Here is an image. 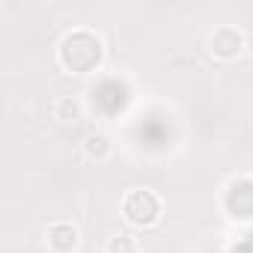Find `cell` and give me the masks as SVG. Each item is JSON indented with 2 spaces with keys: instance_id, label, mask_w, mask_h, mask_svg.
<instances>
[{
  "instance_id": "52a82bcc",
  "label": "cell",
  "mask_w": 253,
  "mask_h": 253,
  "mask_svg": "<svg viewBox=\"0 0 253 253\" xmlns=\"http://www.w3.org/2000/svg\"><path fill=\"white\" fill-rule=\"evenodd\" d=\"M51 116H54L60 125H75V122L84 119V101H81L78 95H60V98H54V104H51Z\"/></svg>"
},
{
  "instance_id": "277c9868",
  "label": "cell",
  "mask_w": 253,
  "mask_h": 253,
  "mask_svg": "<svg viewBox=\"0 0 253 253\" xmlns=\"http://www.w3.org/2000/svg\"><path fill=\"white\" fill-rule=\"evenodd\" d=\"M220 206L232 220H253V176H232L223 185Z\"/></svg>"
},
{
  "instance_id": "6da1fadb",
  "label": "cell",
  "mask_w": 253,
  "mask_h": 253,
  "mask_svg": "<svg viewBox=\"0 0 253 253\" xmlns=\"http://www.w3.org/2000/svg\"><path fill=\"white\" fill-rule=\"evenodd\" d=\"M107 60V45L92 27H72L57 42V66L66 75L86 78L95 75Z\"/></svg>"
},
{
  "instance_id": "ba28073f",
  "label": "cell",
  "mask_w": 253,
  "mask_h": 253,
  "mask_svg": "<svg viewBox=\"0 0 253 253\" xmlns=\"http://www.w3.org/2000/svg\"><path fill=\"white\" fill-rule=\"evenodd\" d=\"M104 253H140V241L134 232H113L104 244Z\"/></svg>"
},
{
  "instance_id": "8992f818",
  "label": "cell",
  "mask_w": 253,
  "mask_h": 253,
  "mask_svg": "<svg viewBox=\"0 0 253 253\" xmlns=\"http://www.w3.org/2000/svg\"><path fill=\"white\" fill-rule=\"evenodd\" d=\"M81 155L89 161V164H104L110 155H113V137L101 128H92L81 137Z\"/></svg>"
},
{
  "instance_id": "5b68a950",
  "label": "cell",
  "mask_w": 253,
  "mask_h": 253,
  "mask_svg": "<svg viewBox=\"0 0 253 253\" xmlns=\"http://www.w3.org/2000/svg\"><path fill=\"white\" fill-rule=\"evenodd\" d=\"M42 235H45V247L51 253H75L81 247V229H78V223L63 220V217L51 220Z\"/></svg>"
},
{
  "instance_id": "7a4b0ae2",
  "label": "cell",
  "mask_w": 253,
  "mask_h": 253,
  "mask_svg": "<svg viewBox=\"0 0 253 253\" xmlns=\"http://www.w3.org/2000/svg\"><path fill=\"white\" fill-rule=\"evenodd\" d=\"M119 214L131 229H155L164 217V200L152 188H128L119 200Z\"/></svg>"
},
{
  "instance_id": "3957f363",
  "label": "cell",
  "mask_w": 253,
  "mask_h": 253,
  "mask_svg": "<svg viewBox=\"0 0 253 253\" xmlns=\"http://www.w3.org/2000/svg\"><path fill=\"white\" fill-rule=\"evenodd\" d=\"M206 51L217 63H235L247 51V33L238 24H214L206 36Z\"/></svg>"
}]
</instances>
